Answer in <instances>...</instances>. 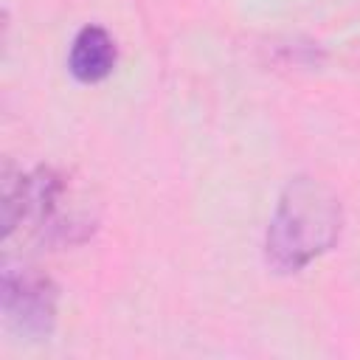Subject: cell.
I'll list each match as a JSON object with an SVG mask.
<instances>
[{
    "mask_svg": "<svg viewBox=\"0 0 360 360\" xmlns=\"http://www.w3.org/2000/svg\"><path fill=\"white\" fill-rule=\"evenodd\" d=\"M56 284L37 267H3L0 309L6 326L22 340H45L56 326Z\"/></svg>",
    "mask_w": 360,
    "mask_h": 360,
    "instance_id": "2",
    "label": "cell"
},
{
    "mask_svg": "<svg viewBox=\"0 0 360 360\" xmlns=\"http://www.w3.org/2000/svg\"><path fill=\"white\" fill-rule=\"evenodd\" d=\"M118 62V48L112 34L104 25H84L70 42L68 51V70L82 84H98L104 82Z\"/></svg>",
    "mask_w": 360,
    "mask_h": 360,
    "instance_id": "3",
    "label": "cell"
},
{
    "mask_svg": "<svg viewBox=\"0 0 360 360\" xmlns=\"http://www.w3.org/2000/svg\"><path fill=\"white\" fill-rule=\"evenodd\" d=\"M343 231L340 197L318 177H292L276 202L264 233V262L270 270L287 276L329 253Z\"/></svg>",
    "mask_w": 360,
    "mask_h": 360,
    "instance_id": "1",
    "label": "cell"
}]
</instances>
